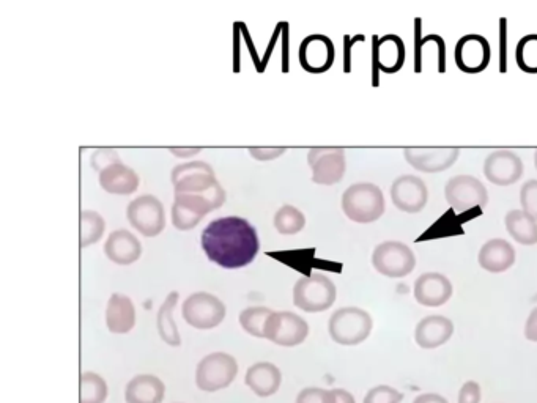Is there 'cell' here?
Segmentation results:
<instances>
[{"mask_svg":"<svg viewBox=\"0 0 537 403\" xmlns=\"http://www.w3.org/2000/svg\"><path fill=\"white\" fill-rule=\"evenodd\" d=\"M200 245L208 260L224 270L248 267L260 251L256 227L238 216L210 222L202 232Z\"/></svg>","mask_w":537,"mask_h":403,"instance_id":"6da1fadb","label":"cell"},{"mask_svg":"<svg viewBox=\"0 0 537 403\" xmlns=\"http://www.w3.org/2000/svg\"><path fill=\"white\" fill-rule=\"evenodd\" d=\"M172 185L175 194H196L212 200L216 208L226 202V191L216 180L215 171L204 161L180 164L172 169Z\"/></svg>","mask_w":537,"mask_h":403,"instance_id":"7a4b0ae2","label":"cell"},{"mask_svg":"<svg viewBox=\"0 0 537 403\" xmlns=\"http://www.w3.org/2000/svg\"><path fill=\"white\" fill-rule=\"evenodd\" d=\"M342 210L350 221L371 224L385 215V196L374 183H356L342 196Z\"/></svg>","mask_w":537,"mask_h":403,"instance_id":"3957f363","label":"cell"},{"mask_svg":"<svg viewBox=\"0 0 537 403\" xmlns=\"http://www.w3.org/2000/svg\"><path fill=\"white\" fill-rule=\"evenodd\" d=\"M372 328L374 320L371 314L361 307H342L331 315L328 323L331 339L347 347L363 344L371 336Z\"/></svg>","mask_w":537,"mask_h":403,"instance_id":"277c9868","label":"cell"},{"mask_svg":"<svg viewBox=\"0 0 537 403\" xmlns=\"http://www.w3.org/2000/svg\"><path fill=\"white\" fill-rule=\"evenodd\" d=\"M338 296L336 285L322 273H312L293 287V304L309 314L328 311Z\"/></svg>","mask_w":537,"mask_h":403,"instance_id":"5b68a950","label":"cell"},{"mask_svg":"<svg viewBox=\"0 0 537 403\" xmlns=\"http://www.w3.org/2000/svg\"><path fill=\"white\" fill-rule=\"evenodd\" d=\"M237 374L238 363L234 356L210 353L197 364L196 385L204 392L221 391L234 383Z\"/></svg>","mask_w":537,"mask_h":403,"instance_id":"8992f818","label":"cell"},{"mask_svg":"<svg viewBox=\"0 0 537 403\" xmlns=\"http://www.w3.org/2000/svg\"><path fill=\"white\" fill-rule=\"evenodd\" d=\"M372 265L385 278H405L415 270V252L400 241H385L374 249Z\"/></svg>","mask_w":537,"mask_h":403,"instance_id":"52a82bcc","label":"cell"},{"mask_svg":"<svg viewBox=\"0 0 537 403\" xmlns=\"http://www.w3.org/2000/svg\"><path fill=\"white\" fill-rule=\"evenodd\" d=\"M182 315L185 322L196 330H213L226 318V306L212 293L197 292L186 298Z\"/></svg>","mask_w":537,"mask_h":403,"instance_id":"ba28073f","label":"cell"},{"mask_svg":"<svg viewBox=\"0 0 537 403\" xmlns=\"http://www.w3.org/2000/svg\"><path fill=\"white\" fill-rule=\"evenodd\" d=\"M126 216L131 226L147 238L158 237L166 227L164 205L161 204L160 199L150 194L134 199L128 205Z\"/></svg>","mask_w":537,"mask_h":403,"instance_id":"9c48e42d","label":"cell"},{"mask_svg":"<svg viewBox=\"0 0 537 403\" xmlns=\"http://www.w3.org/2000/svg\"><path fill=\"white\" fill-rule=\"evenodd\" d=\"M308 334V322L300 315L287 311L273 312L268 318L263 339L281 347H297L306 341Z\"/></svg>","mask_w":537,"mask_h":403,"instance_id":"30bf717a","label":"cell"},{"mask_svg":"<svg viewBox=\"0 0 537 403\" xmlns=\"http://www.w3.org/2000/svg\"><path fill=\"white\" fill-rule=\"evenodd\" d=\"M446 202L456 211L486 207L489 193L484 183L471 175L452 177L445 186Z\"/></svg>","mask_w":537,"mask_h":403,"instance_id":"8fae6325","label":"cell"},{"mask_svg":"<svg viewBox=\"0 0 537 403\" xmlns=\"http://www.w3.org/2000/svg\"><path fill=\"white\" fill-rule=\"evenodd\" d=\"M308 163L312 169V182L317 185H336L344 178L347 169L344 148H312Z\"/></svg>","mask_w":537,"mask_h":403,"instance_id":"7c38bea8","label":"cell"},{"mask_svg":"<svg viewBox=\"0 0 537 403\" xmlns=\"http://www.w3.org/2000/svg\"><path fill=\"white\" fill-rule=\"evenodd\" d=\"M492 59L490 43L482 35H463L454 49L457 68L463 73L479 74L486 70Z\"/></svg>","mask_w":537,"mask_h":403,"instance_id":"4fadbf2b","label":"cell"},{"mask_svg":"<svg viewBox=\"0 0 537 403\" xmlns=\"http://www.w3.org/2000/svg\"><path fill=\"white\" fill-rule=\"evenodd\" d=\"M429 191L426 183L415 175H402L391 186V200L397 210L408 215H415L427 205Z\"/></svg>","mask_w":537,"mask_h":403,"instance_id":"5bb4252c","label":"cell"},{"mask_svg":"<svg viewBox=\"0 0 537 403\" xmlns=\"http://www.w3.org/2000/svg\"><path fill=\"white\" fill-rule=\"evenodd\" d=\"M218 210L212 200L196 194H175L172 205V224L175 229L193 230L210 211Z\"/></svg>","mask_w":537,"mask_h":403,"instance_id":"9a60e30c","label":"cell"},{"mask_svg":"<svg viewBox=\"0 0 537 403\" xmlns=\"http://www.w3.org/2000/svg\"><path fill=\"white\" fill-rule=\"evenodd\" d=\"M405 161L416 171L437 174L448 171L460 156L459 148H405Z\"/></svg>","mask_w":537,"mask_h":403,"instance_id":"2e32d148","label":"cell"},{"mask_svg":"<svg viewBox=\"0 0 537 403\" xmlns=\"http://www.w3.org/2000/svg\"><path fill=\"white\" fill-rule=\"evenodd\" d=\"M523 171L525 166L522 159L509 150L492 152L484 161V175L493 185H514L523 177Z\"/></svg>","mask_w":537,"mask_h":403,"instance_id":"e0dca14e","label":"cell"},{"mask_svg":"<svg viewBox=\"0 0 537 403\" xmlns=\"http://www.w3.org/2000/svg\"><path fill=\"white\" fill-rule=\"evenodd\" d=\"M336 59L333 41L325 35H309L300 45V63L309 73L320 74L330 70Z\"/></svg>","mask_w":537,"mask_h":403,"instance_id":"ac0fdd59","label":"cell"},{"mask_svg":"<svg viewBox=\"0 0 537 403\" xmlns=\"http://www.w3.org/2000/svg\"><path fill=\"white\" fill-rule=\"evenodd\" d=\"M452 289L451 281L446 278L445 274L424 273L416 279L413 293L415 300L421 306L440 307L451 300Z\"/></svg>","mask_w":537,"mask_h":403,"instance_id":"d6986e66","label":"cell"},{"mask_svg":"<svg viewBox=\"0 0 537 403\" xmlns=\"http://www.w3.org/2000/svg\"><path fill=\"white\" fill-rule=\"evenodd\" d=\"M375 78L377 70L386 74H396L402 70L405 63V45L399 35L389 34L385 37H374Z\"/></svg>","mask_w":537,"mask_h":403,"instance_id":"ffe728a7","label":"cell"},{"mask_svg":"<svg viewBox=\"0 0 537 403\" xmlns=\"http://www.w3.org/2000/svg\"><path fill=\"white\" fill-rule=\"evenodd\" d=\"M454 334V323L443 315H429L416 325L415 341L424 350L445 345Z\"/></svg>","mask_w":537,"mask_h":403,"instance_id":"44dd1931","label":"cell"},{"mask_svg":"<svg viewBox=\"0 0 537 403\" xmlns=\"http://www.w3.org/2000/svg\"><path fill=\"white\" fill-rule=\"evenodd\" d=\"M100 186L106 193L119 194V196H130L136 193L139 188V175L125 166L122 161L109 164L100 171Z\"/></svg>","mask_w":537,"mask_h":403,"instance_id":"7402d4cb","label":"cell"},{"mask_svg":"<svg viewBox=\"0 0 537 403\" xmlns=\"http://www.w3.org/2000/svg\"><path fill=\"white\" fill-rule=\"evenodd\" d=\"M104 252L115 265H133L142 256L141 241L128 230H115L109 235Z\"/></svg>","mask_w":537,"mask_h":403,"instance_id":"603a6c76","label":"cell"},{"mask_svg":"<svg viewBox=\"0 0 537 403\" xmlns=\"http://www.w3.org/2000/svg\"><path fill=\"white\" fill-rule=\"evenodd\" d=\"M478 260L482 270L489 273H504L515 263L514 246L503 238H493L482 246Z\"/></svg>","mask_w":537,"mask_h":403,"instance_id":"cb8c5ba5","label":"cell"},{"mask_svg":"<svg viewBox=\"0 0 537 403\" xmlns=\"http://www.w3.org/2000/svg\"><path fill=\"white\" fill-rule=\"evenodd\" d=\"M245 383L256 396H275L276 392L281 388V370L275 364L267 363V361L254 364L246 372Z\"/></svg>","mask_w":537,"mask_h":403,"instance_id":"d4e9b609","label":"cell"},{"mask_svg":"<svg viewBox=\"0 0 537 403\" xmlns=\"http://www.w3.org/2000/svg\"><path fill=\"white\" fill-rule=\"evenodd\" d=\"M106 325L114 334H126L136 325V307L131 298L122 293H114L106 307Z\"/></svg>","mask_w":537,"mask_h":403,"instance_id":"484cf974","label":"cell"},{"mask_svg":"<svg viewBox=\"0 0 537 403\" xmlns=\"http://www.w3.org/2000/svg\"><path fill=\"white\" fill-rule=\"evenodd\" d=\"M164 396L166 386L156 375H136L125 388L126 403H163Z\"/></svg>","mask_w":537,"mask_h":403,"instance_id":"4316f807","label":"cell"},{"mask_svg":"<svg viewBox=\"0 0 537 403\" xmlns=\"http://www.w3.org/2000/svg\"><path fill=\"white\" fill-rule=\"evenodd\" d=\"M504 224H506L509 235L520 245H537V221L525 211H509L504 218Z\"/></svg>","mask_w":537,"mask_h":403,"instance_id":"83f0119b","label":"cell"},{"mask_svg":"<svg viewBox=\"0 0 537 403\" xmlns=\"http://www.w3.org/2000/svg\"><path fill=\"white\" fill-rule=\"evenodd\" d=\"M178 293L172 292L167 295L166 301L161 304L158 317H156V326L161 339L171 347H180L182 337L178 333L177 323L174 322V309L177 306Z\"/></svg>","mask_w":537,"mask_h":403,"instance_id":"f1b7e54d","label":"cell"},{"mask_svg":"<svg viewBox=\"0 0 537 403\" xmlns=\"http://www.w3.org/2000/svg\"><path fill=\"white\" fill-rule=\"evenodd\" d=\"M108 383L95 372H84L79 378V403H104L108 399Z\"/></svg>","mask_w":537,"mask_h":403,"instance_id":"f546056e","label":"cell"},{"mask_svg":"<svg viewBox=\"0 0 537 403\" xmlns=\"http://www.w3.org/2000/svg\"><path fill=\"white\" fill-rule=\"evenodd\" d=\"M275 311L268 307L256 306L248 307L240 314V325L246 333L251 336L263 339L265 337V328H267L268 318Z\"/></svg>","mask_w":537,"mask_h":403,"instance_id":"4dcf8cb0","label":"cell"},{"mask_svg":"<svg viewBox=\"0 0 537 403\" xmlns=\"http://www.w3.org/2000/svg\"><path fill=\"white\" fill-rule=\"evenodd\" d=\"M515 62L523 73L537 74V34L520 38L515 48Z\"/></svg>","mask_w":537,"mask_h":403,"instance_id":"1f68e13d","label":"cell"},{"mask_svg":"<svg viewBox=\"0 0 537 403\" xmlns=\"http://www.w3.org/2000/svg\"><path fill=\"white\" fill-rule=\"evenodd\" d=\"M104 229H106V224H104V219L98 215L97 211H81L82 248L98 243L103 237Z\"/></svg>","mask_w":537,"mask_h":403,"instance_id":"d6a6232c","label":"cell"},{"mask_svg":"<svg viewBox=\"0 0 537 403\" xmlns=\"http://www.w3.org/2000/svg\"><path fill=\"white\" fill-rule=\"evenodd\" d=\"M306 226V218L298 208L284 205L275 215V227L281 235H295Z\"/></svg>","mask_w":537,"mask_h":403,"instance_id":"836d02e7","label":"cell"},{"mask_svg":"<svg viewBox=\"0 0 537 403\" xmlns=\"http://www.w3.org/2000/svg\"><path fill=\"white\" fill-rule=\"evenodd\" d=\"M404 394L393 386L380 385L372 388L364 397L363 403H400Z\"/></svg>","mask_w":537,"mask_h":403,"instance_id":"e575fe53","label":"cell"},{"mask_svg":"<svg viewBox=\"0 0 537 403\" xmlns=\"http://www.w3.org/2000/svg\"><path fill=\"white\" fill-rule=\"evenodd\" d=\"M522 210L537 221V180H528L520 189Z\"/></svg>","mask_w":537,"mask_h":403,"instance_id":"d590c367","label":"cell"},{"mask_svg":"<svg viewBox=\"0 0 537 403\" xmlns=\"http://www.w3.org/2000/svg\"><path fill=\"white\" fill-rule=\"evenodd\" d=\"M295 403H336L334 402L333 389L326 391L322 388H306L297 396Z\"/></svg>","mask_w":537,"mask_h":403,"instance_id":"8d00e7d4","label":"cell"},{"mask_svg":"<svg viewBox=\"0 0 537 403\" xmlns=\"http://www.w3.org/2000/svg\"><path fill=\"white\" fill-rule=\"evenodd\" d=\"M482 389L476 381H467L460 388L459 403H481Z\"/></svg>","mask_w":537,"mask_h":403,"instance_id":"74e56055","label":"cell"},{"mask_svg":"<svg viewBox=\"0 0 537 403\" xmlns=\"http://www.w3.org/2000/svg\"><path fill=\"white\" fill-rule=\"evenodd\" d=\"M117 161H120V158L115 150H97L92 156L93 169H97L98 172L109 164L117 163Z\"/></svg>","mask_w":537,"mask_h":403,"instance_id":"f35d334b","label":"cell"},{"mask_svg":"<svg viewBox=\"0 0 537 403\" xmlns=\"http://www.w3.org/2000/svg\"><path fill=\"white\" fill-rule=\"evenodd\" d=\"M429 40L434 43L435 46V63H437L438 73H445L446 71V43L440 35H427Z\"/></svg>","mask_w":537,"mask_h":403,"instance_id":"ab89813d","label":"cell"},{"mask_svg":"<svg viewBox=\"0 0 537 403\" xmlns=\"http://www.w3.org/2000/svg\"><path fill=\"white\" fill-rule=\"evenodd\" d=\"M421 18L415 19V71H423V37H421Z\"/></svg>","mask_w":537,"mask_h":403,"instance_id":"60d3db41","label":"cell"},{"mask_svg":"<svg viewBox=\"0 0 537 403\" xmlns=\"http://www.w3.org/2000/svg\"><path fill=\"white\" fill-rule=\"evenodd\" d=\"M286 152V148H249V153L260 161H268V159H275Z\"/></svg>","mask_w":537,"mask_h":403,"instance_id":"b9f144b4","label":"cell"},{"mask_svg":"<svg viewBox=\"0 0 537 403\" xmlns=\"http://www.w3.org/2000/svg\"><path fill=\"white\" fill-rule=\"evenodd\" d=\"M506 18L500 19V38H501V71H506V48H508V27H506Z\"/></svg>","mask_w":537,"mask_h":403,"instance_id":"7bdbcfd3","label":"cell"},{"mask_svg":"<svg viewBox=\"0 0 537 403\" xmlns=\"http://www.w3.org/2000/svg\"><path fill=\"white\" fill-rule=\"evenodd\" d=\"M525 337L528 341L537 342V307H534L530 317L526 320Z\"/></svg>","mask_w":537,"mask_h":403,"instance_id":"ee69618b","label":"cell"},{"mask_svg":"<svg viewBox=\"0 0 537 403\" xmlns=\"http://www.w3.org/2000/svg\"><path fill=\"white\" fill-rule=\"evenodd\" d=\"M413 403H449L445 397L440 396V394H434V392H426V394H421V396L416 397L413 400Z\"/></svg>","mask_w":537,"mask_h":403,"instance_id":"f6af8a7d","label":"cell"},{"mask_svg":"<svg viewBox=\"0 0 537 403\" xmlns=\"http://www.w3.org/2000/svg\"><path fill=\"white\" fill-rule=\"evenodd\" d=\"M334 402L336 403H356L355 397L345 389H333Z\"/></svg>","mask_w":537,"mask_h":403,"instance_id":"bcb514c9","label":"cell"},{"mask_svg":"<svg viewBox=\"0 0 537 403\" xmlns=\"http://www.w3.org/2000/svg\"><path fill=\"white\" fill-rule=\"evenodd\" d=\"M177 156H193L200 152V148H169Z\"/></svg>","mask_w":537,"mask_h":403,"instance_id":"7dc6e473","label":"cell"},{"mask_svg":"<svg viewBox=\"0 0 537 403\" xmlns=\"http://www.w3.org/2000/svg\"><path fill=\"white\" fill-rule=\"evenodd\" d=\"M534 166H536V171H537V150L536 152H534Z\"/></svg>","mask_w":537,"mask_h":403,"instance_id":"c3c4849f","label":"cell"}]
</instances>
